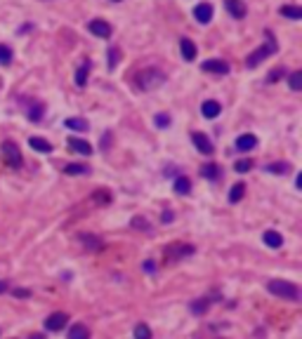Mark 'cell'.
<instances>
[{
	"label": "cell",
	"instance_id": "cell-8",
	"mask_svg": "<svg viewBox=\"0 0 302 339\" xmlns=\"http://www.w3.org/2000/svg\"><path fill=\"white\" fill-rule=\"evenodd\" d=\"M87 29H90V33H95L97 38H109L111 36V26H109V21H104V19H95V21H90Z\"/></svg>",
	"mask_w": 302,
	"mask_h": 339
},
{
	"label": "cell",
	"instance_id": "cell-23",
	"mask_svg": "<svg viewBox=\"0 0 302 339\" xmlns=\"http://www.w3.org/2000/svg\"><path fill=\"white\" fill-rule=\"evenodd\" d=\"M64 125H66L68 129H78V132H87V127H90L85 118H66Z\"/></svg>",
	"mask_w": 302,
	"mask_h": 339
},
{
	"label": "cell",
	"instance_id": "cell-11",
	"mask_svg": "<svg viewBox=\"0 0 302 339\" xmlns=\"http://www.w3.org/2000/svg\"><path fill=\"white\" fill-rule=\"evenodd\" d=\"M203 71H210V73H217V75H224V73H229V64L222 62V59H208V62H203Z\"/></svg>",
	"mask_w": 302,
	"mask_h": 339
},
{
	"label": "cell",
	"instance_id": "cell-41",
	"mask_svg": "<svg viewBox=\"0 0 302 339\" xmlns=\"http://www.w3.org/2000/svg\"><path fill=\"white\" fill-rule=\"evenodd\" d=\"M7 290H10V283H7V280H0V295H5Z\"/></svg>",
	"mask_w": 302,
	"mask_h": 339
},
{
	"label": "cell",
	"instance_id": "cell-39",
	"mask_svg": "<svg viewBox=\"0 0 302 339\" xmlns=\"http://www.w3.org/2000/svg\"><path fill=\"white\" fill-rule=\"evenodd\" d=\"M144 271H147V273H156V264H154V262H144Z\"/></svg>",
	"mask_w": 302,
	"mask_h": 339
},
{
	"label": "cell",
	"instance_id": "cell-29",
	"mask_svg": "<svg viewBox=\"0 0 302 339\" xmlns=\"http://www.w3.org/2000/svg\"><path fill=\"white\" fill-rule=\"evenodd\" d=\"M87 71H90V62H85L78 71H76V85L78 87H83L87 83Z\"/></svg>",
	"mask_w": 302,
	"mask_h": 339
},
{
	"label": "cell",
	"instance_id": "cell-17",
	"mask_svg": "<svg viewBox=\"0 0 302 339\" xmlns=\"http://www.w3.org/2000/svg\"><path fill=\"white\" fill-rule=\"evenodd\" d=\"M179 49H182V57H184L187 62H194V59H196V45L191 43L189 38H182V40H179Z\"/></svg>",
	"mask_w": 302,
	"mask_h": 339
},
{
	"label": "cell",
	"instance_id": "cell-4",
	"mask_svg": "<svg viewBox=\"0 0 302 339\" xmlns=\"http://www.w3.org/2000/svg\"><path fill=\"white\" fill-rule=\"evenodd\" d=\"M0 151H3V158H5L7 165L12 167V170H19V167L24 165L21 151H19V146L12 142V139H5V142H3V146H0Z\"/></svg>",
	"mask_w": 302,
	"mask_h": 339
},
{
	"label": "cell",
	"instance_id": "cell-22",
	"mask_svg": "<svg viewBox=\"0 0 302 339\" xmlns=\"http://www.w3.org/2000/svg\"><path fill=\"white\" fill-rule=\"evenodd\" d=\"M201 174H203L205 179H210V181H215V179H220L222 170H220V165H215V163H210V165H203V167H201Z\"/></svg>",
	"mask_w": 302,
	"mask_h": 339
},
{
	"label": "cell",
	"instance_id": "cell-18",
	"mask_svg": "<svg viewBox=\"0 0 302 339\" xmlns=\"http://www.w3.org/2000/svg\"><path fill=\"white\" fill-rule=\"evenodd\" d=\"M201 113H203L205 118H217L222 113V106L217 104V101H213V99H208V101H203V106H201Z\"/></svg>",
	"mask_w": 302,
	"mask_h": 339
},
{
	"label": "cell",
	"instance_id": "cell-14",
	"mask_svg": "<svg viewBox=\"0 0 302 339\" xmlns=\"http://www.w3.org/2000/svg\"><path fill=\"white\" fill-rule=\"evenodd\" d=\"M194 17H196L201 24H208L210 19H213V5H210V3H201V5H196Z\"/></svg>",
	"mask_w": 302,
	"mask_h": 339
},
{
	"label": "cell",
	"instance_id": "cell-13",
	"mask_svg": "<svg viewBox=\"0 0 302 339\" xmlns=\"http://www.w3.org/2000/svg\"><path fill=\"white\" fill-rule=\"evenodd\" d=\"M210 297H201V299H194V302L189 304V311L194 316H203V314H208V308H210Z\"/></svg>",
	"mask_w": 302,
	"mask_h": 339
},
{
	"label": "cell",
	"instance_id": "cell-24",
	"mask_svg": "<svg viewBox=\"0 0 302 339\" xmlns=\"http://www.w3.org/2000/svg\"><path fill=\"white\" fill-rule=\"evenodd\" d=\"M278 12L284 14L286 19H293V21H297V19H302V10L300 7H295V5H284Z\"/></svg>",
	"mask_w": 302,
	"mask_h": 339
},
{
	"label": "cell",
	"instance_id": "cell-25",
	"mask_svg": "<svg viewBox=\"0 0 302 339\" xmlns=\"http://www.w3.org/2000/svg\"><path fill=\"white\" fill-rule=\"evenodd\" d=\"M246 196V184H234L231 186V191H229V203H239L241 198Z\"/></svg>",
	"mask_w": 302,
	"mask_h": 339
},
{
	"label": "cell",
	"instance_id": "cell-35",
	"mask_svg": "<svg viewBox=\"0 0 302 339\" xmlns=\"http://www.w3.org/2000/svg\"><path fill=\"white\" fill-rule=\"evenodd\" d=\"M118 62H121V52H118V49H111V52H109V68H116Z\"/></svg>",
	"mask_w": 302,
	"mask_h": 339
},
{
	"label": "cell",
	"instance_id": "cell-20",
	"mask_svg": "<svg viewBox=\"0 0 302 339\" xmlns=\"http://www.w3.org/2000/svg\"><path fill=\"white\" fill-rule=\"evenodd\" d=\"M29 144H31V148H36L38 153H50V151H52V144H50L48 139H43V137H31Z\"/></svg>",
	"mask_w": 302,
	"mask_h": 339
},
{
	"label": "cell",
	"instance_id": "cell-2",
	"mask_svg": "<svg viewBox=\"0 0 302 339\" xmlns=\"http://www.w3.org/2000/svg\"><path fill=\"white\" fill-rule=\"evenodd\" d=\"M135 83L140 90L149 92V90H156V87L163 85V83H166V75L160 73L158 68H147V71H140V73L135 75Z\"/></svg>",
	"mask_w": 302,
	"mask_h": 339
},
{
	"label": "cell",
	"instance_id": "cell-36",
	"mask_svg": "<svg viewBox=\"0 0 302 339\" xmlns=\"http://www.w3.org/2000/svg\"><path fill=\"white\" fill-rule=\"evenodd\" d=\"M281 75H286V71H284V68H274V71L269 73V83H276L278 78H281Z\"/></svg>",
	"mask_w": 302,
	"mask_h": 339
},
{
	"label": "cell",
	"instance_id": "cell-31",
	"mask_svg": "<svg viewBox=\"0 0 302 339\" xmlns=\"http://www.w3.org/2000/svg\"><path fill=\"white\" fill-rule=\"evenodd\" d=\"M234 170H236L239 174L248 172V170H253V161H250V158H241V161L234 163Z\"/></svg>",
	"mask_w": 302,
	"mask_h": 339
},
{
	"label": "cell",
	"instance_id": "cell-12",
	"mask_svg": "<svg viewBox=\"0 0 302 339\" xmlns=\"http://www.w3.org/2000/svg\"><path fill=\"white\" fill-rule=\"evenodd\" d=\"M224 7H227V12L231 14L234 19L246 17V5H243L241 0H224Z\"/></svg>",
	"mask_w": 302,
	"mask_h": 339
},
{
	"label": "cell",
	"instance_id": "cell-7",
	"mask_svg": "<svg viewBox=\"0 0 302 339\" xmlns=\"http://www.w3.org/2000/svg\"><path fill=\"white\" fill-rule=\"evenodd\" d=\"M191 142H194V146L198 148V153H203V155H210L213 151H215L213 142H210L203 132H194V135H191Z\"/></svg>",
	"mask_w": 302,
	"mask_h": 339
},
{
	"label": "cell",
	"instance_id": "cell-30",
	"mask_svg": "<svg viewBox=\"0 0 302 339\" xmlns=\"http://www.w3.org/2000/svg\"><path fill=\"white\" fill-rule=\"evenodd\" d=\"M288 85H290V90H302V71H295V73H290L288 75Z\"/></svg>",
	"mask_w": 302,
	"mask_h": 339
},
{
	"label": "cell",
	"instance_id": "cell-27",
	"mask_svg": "<svg viewBox=\"0 0 302 339\" xmlns=\"http://www.w3.org/2000/svg\"><path fill=\"white\" fill-rule=\"evenodd\" d=\"M154 334H151V327L147 325V323H137L135 325V339H151Z\"/></svg>",
	"mask_w": 302,
	"mask_h": 339
},
{
	"label": "cell",
	"instance_id": "cell-21",
	"mask_svg": "<svg viewBox=\"0 0 302 339\" xmlns=\"http://www.w3.org/2000/svg\"><path fill=\"white\" fill-rule=\"evenodd\" d=\"M189 191H191V181H189V177L179 174V177L175 179V193H179V196H189Z\"/></svg>",
	"mask_w": 302,
	"mask_h": 339
},
{
	"label": "cell",
	"instance_id": "cell-26",
	"mask_svg": "<svg viewBox=\"0 0 302 339\" xmlns=\"http://www.w3.org/2000/svg\"><path fill=\"white\" fill-rule=\"evenodd\" d=\"M64 172L66 174H87L90 172V167L83 165V163H68V165L64 167Z\"/></svg>",
	"mask_w": 302,
	"mask_h": 339
},
{
	"label": "cell",
	"instance_id": "cell-9",
	"mask_svg": "<svg viewBox=\"0 0 302 339\" xmlns=\"http://www.w3.org/2000/svg\"><path fill=\"white\" fill-rule=\"evenodd\" d=\"M68 148L76 151L80 155H90L92 153V144L85 142V139H78V137H68Z\"/></svg>",
	"mask_w": 302,
	"mask_h": 339
},
{
	"label": "cell",
	"instance_id": "cell-32",
	"mask_svg": "<svg viewBox=\"0 0 302 339\" xmlns=\"http://www.w3.org/2000/svg\"><path fill=\"white\" fill-rule=\"evenodd\" d=\"M130 226L137 228V231H149L151 228V224L144 219V217H132V222H130Z\"/></svg>",
	"mask_w": 302,
	"mask_h": 339
},
{
	"label": "cell",
	"instance_id": "cell-3",
	"mask_svg": "<svg viewBox=\"0 0 302 339\" xmlns=\"http://www.w3.org/2000/svg\"><path fill=\"white\" fill-rule=\"evenodd\" d=\"M194 250H196V247L191 245V243H170V245L166 247L163 257H166L168 264H177V262H182L184 257L194 254Z\"/></svg>",
	"mask_w": 302,
	"mask_h": 339
},
{
	"label": "cell",
	"instance_id": "cell-6",
	"mask_svg": "<svg viewBox=\"0 0 302 339\" xmlns=\"http://www.w3.org/2000/svg\"><path fill=\"white\" fill-rule=\"evenodd\" d=\"M68 323V316L64 314V311H57V314H50L48 321H45V330H50V332H59V330H64Z\"/></svg>",
	"mask_w": 302,
	"mask_h": 339
},
{
	"label": "cell",
	"instance_id": "cell-28",
	"mask_svg": "<svg viewBox=\"0 0 302 339\" xmlns=\"http://www.w3.org/2000/svg\"><path fill=\"white\" fill-rule=\"evenodd\" d=\"M267 172H271V174H288L290 172V163H271V165H267Z\"/></svg>",
	"mask_w": 302,
	"mask_h": 339
},
{
	"label": "cell",
	"instance_id": "cell-19",
	"mask_svg": "<svg viewBox=\"0 0 302 339\" xmlns=\"http://www.w3.org/2000/svg\"><path fill=\"white\" fill-rule=\"evenodd\" d=\"M68 339H90V327L83 325V323H76L68 330Z\"/></svg>",
	"mask_w": 302,
	"mask_h": 339
},
{
	"label": "cell",
	"instance_id": "cell-15",
	"mask_svg": "<svg viewBox=\"0 0 302 339\" xmlns=\"http://www.w3.org/2000/svg\"><path fill=\"white\" fill-rule=\"evenodd\" d=\"M258 146V137L255 135H241L239 139H236V151H250V148Z\"/></svg>",
	"mask_w": 302,
	"mask_h": 339
},
{
	"label": "cell",
	"instance_id": "cell-38",
	"mask_svg": "<svg viewBox=\"0 0 302 339\" xmlns=\"http://www.w3.org/2000/svg\"><path fill=\"white\" fill-rule=\"evenodd\" d=\"M12 295L17 297H21V299H26V297H31V290H24V288H17V290H12Z\"/></svg>",
	"mask_w": 302,
	"mask_h": 339
},
{
	"label": "cell",
	"instance_id": "cell-5",
	"mask_svg": "<svg viewBox=\"0 0 302 339\" xmlns=\"http://www.w3.org/2000/svg\"><path fill=\"white\" fill-rule=\"evenodd\" d=\"M274 52H276V43H274V38L269 36V43H267V45H262V47H258V49L253 52V55H250V57L246 59V66H248V68H255L258 64H262V62H265L267 57H271V55H274Z\"/></svg>",
	"mask_w": 302,
	"mask_h": 339
},
{
	"label": "cell",
	"instance_id": "cell-42",
	"mask_svg": "<svg viewBox=\"0 0 302 339\" xmlns=\"http://www.w3.org/2000/svg\"><path fill=\"white\" fill-rule=\"evenodd\" d=\"M29 339H45V334H31Z\"/></svg>",
	"mask_w": 302,
	"mask_h": 339
},
{
	"label": "cell",
	"instance_id": "cell-16",
	"mask_svg": "<svg viewBox=\"0 0 302 339\" xmlns=\"http://www.w3.org/2000/svg\"><path fill=\"white\" fill-rule=\"evenodd\" d=\"M262 241H265V245H269L271 250H278V247L284 245V236L278 233V231H265V236H262Z\"/></svg>",
	"mask_w": 302,
	"mask_h": 339
},
{
	"label": "cell",
	"instance_id": "cell-1",
	"mask_svg": "<svg viewBox=\"0 0 302 339\" xmlns=\"http://www.w3.org/2000/svg\"><path fill=\"white\" fill-rule=\"evenodd\" d=\"M267 290L276 297H284L288 302H297V299H300V288H297L295 283H290V280H278V278H274V280L267 283Z\"/></svg>",
	"mask_w": 302,
	"mask_h": 339
},
{
	"label": "cell",
	"instance_id": "cell-37",
	"mask_svg": "<svg viewBox=\"0 0 302 339\" xmlns=\"http://www.w3.org/2000/svg\"><path fill=\"white\" fill-rule=\"evenodd\" d=\"M156 125H158V127H168V125H170V118L158 113V116H156Z\"/></svg>",
	"mask_w": 302,
	"mask_h": 339
},
{
	"label": "cell",
	"instance_id": "cell-10",
	"mask_svg": "<svg viewBox=\"0 0 302 339\" xmlns=\"http://www.w3.org/2000/svg\"><path fill=\"white\" fill-rule=\"evenodd\" d=\"M78 238H80V243L85 245V250H90V252H99V250H104V243H102V238H97V236L80 233Z\"/></svg>",
	"mask_w": 302,
	"mask_h": 339
},
{
	"label": "cell",
	"instance_id": "cell-34",
	"mask_svg": "<svg viewBox=\"0 0 302 339\" xmlns=\"http://www.w3.org/2000/svg\"><path fill=\"white\" fill-rule=\"evenodd\" d=\"M29 120H33V123H38V120H43V106H31L29 109Z\"/></svg>",
	"mask_w": 302,
	"mask_h": 339
},
{
	"label": "cell",
	"instance_id": "cell-40",
	"mask_svg": "<svg viewBox=\"0 0 302 339\" xmlns=\"http://www.w3.org/2000/svg\"><path fill=\"white\" fill-rule=\"evenodd\" d=\"M160 219H163V224H168V222H173V219H175V215H173V212H168V210H166Z\"/></svg>",
	"mask_w": 302,
	"mask_h": 339
},
{
	"label": "cell",
	"instance_id": "cell-43",
	"mask_svg": "<svg viewBox=\"0 0 302 339\" xmlns=\"http://www.w3.org/2000/svg\"><path fill=\"white\" fill-rule=\"evenodd\" d=\"M113 3H118V0H113Z\"/></svg>",
	"mask_w": 302,
	"mask_h": 339
},
{
	"label": "cell",
	"instance_id": "cell-33",
	"mask_svg": "<svg viewBox=\"0 0 302 339\" xmlns=\"http://www.w3.org/2000/svg\"><path fill=\"white\" fill-rule=\"evenodd\" d=\"M10 62H12V49L7 47V45H0V64L7 66Z\"/></svg>",
	"mask_w": 302,
	"mask_h": 339
}]
</instances>
